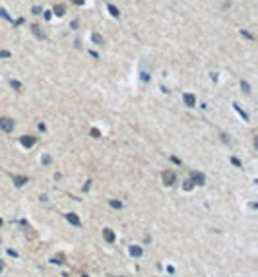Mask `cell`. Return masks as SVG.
<instances>
[{"label": "cell", "instance_id": "cell-1", "mask_svg": "<svg viewBox=\"0 0 258 277\" xmlns=\"http://www.w3.org/2000/svg\"><path fill=\"white\" fill-rule=\"evenodd\" d=\"M0 128H2V132L10 134L14 130V120L12 118H0Z\"/></svg>", "mask_w": 258, "mask_h": 277}, {"label": "cell", "instance_id": "cell-2", "mask_svg": "<svg viewBox=\"0 0 258 277\" xmlns=\"http://www.w3.org/2000/svg\"><path fill=\"white\" fill-rule=\"evenodd\" d=\"M175 180H177V177H175L173 171H165V173H163V184H165V186H173Z\"/></svg>", "mask_w": 258, "mask_h": 277}, {"label": "cell", "instance_id": "cell-3", "mask_svg": "<svg viewBox=\"0 0 258 277\" xmlns=\"http://www.w3.org/2000/svg\"><path fill=\"white\" fill-rule=\"evenodd\" d=\"M190 182H192V184H198V186H204L206 184V178H204V174L202 173H192V178H190Z\"/></svg>", "mask_w": 258, "mask_h": 277}, {"label": "cell", "instance_id": "cell-4", "mask_svg": "<svg viewBox=\"0 0 258 277\" xmlns=\"http://www.w3.org/2000/svg\"><path fill=\"white\" fill-rule=\"evenodd\" d=\"M35 142H37V140H35L33 136H21V138H20V143L24 145V147H33Z\"/></svg>", "mask_w": 258, "mask_h": 277}, {"label": "cell", "instance_id": "cell-5", "mask_svg": "<svg viewBox=\"0 0 258 277\" xmlns=\"http://www.w3.org/2000/svg\"><path fill=\"white\" fill-rule=\"evenodd\" d=\"M182 99H184V105L186 107H196V97L192 95V93H184Z\"/></svg>", "mask_w": 258, "mask_h": 277}, {"label": "cell", "instance_id": "cell-6", "mask_svg": "<svg viewBox=\"0 0 258 277\" xmlns=\"http://www.w3.org/2000/svg\"><path fill=\"white\" fill-rule=\"evenodd\" d=\"M103 237H105L107 242H115V232L111 229H103Z\"/></svg>", "mask_w": 258, "mask_h": 277}, {"label": "cell", "instance_id": "cell-7", "mask_svg": "<svg viewBox=\"0 0 258 277\" xmlns=\"http://www.w3.org/2000/svg\"><path fill=\"white\" fill-rule=\"evenodd\" d=\"M66 219H68V223H72V225H80V217L76 215V213H66Z\"/></svg>", "mask_w": 258, "mask_h": 277}, {"label": "cell", "instance_id": "cell-8", "mask_svg": "<svg viewBox=\"0 0 258 277\" xmlns=\"http://www.w3.org/2000/svg\"><path fill=\"white\" fill-rule=\"evenodd\" d=\"M144 254V250L140 248V246H130V256H134V258H140Z\"/></svg>", "mask_w": 258, "mask_h": 277}, {"label": "cell", "instance_id": "cell-9", "mask_svg": "<svg viewBox=\"0 0 258 277\" xmlns=\"http://www.w3.org/2000/svg\"><path fill=\"white\" fill-rule=\"evenodd\" d=\"M14 184L18 188H21L24 184H27V177H14Z\"/></svg>", "mask_w": 258, "mask_h": 277}, {"label": "cell", "instance_id": "cell-10", "mask_svg": "<svg viewBox=\"0 0 258 277\" xmlns=\"http://www.w3.org/2000/svg\"><path fill=\"white\" fill-rule=\"evenodd\" d=\"M91 39H93V43H97V45H105V39H103L99 33H93V35H91Z\"/></svg>", "mask_w": 258, "mask_h": 277}, {"label": "cell", "instance_id": "cell-11", "mask_svg": "<svg viewBox=\"0 0 258 277\" xmlns=\"http://www.w3.org/2000/svg\"><path fill=\"white\" fill-rule=\"evenodd\" d=\"M64 12H66L64 4H56L55 6V14H56V16H64Z\"/></svg>", "mask_w": 258, "mask_h": 277}, {"label": "cell", "instance_id": "cell-12", "mask_svg": "<svg viewBox=\"0 0 258 277\" xmlns=\"http://www.w3.org/2000/svg\"><path fill=\"white\" fill-rule=\"evenodd\" d=\"M109 12H111V16H113V18H119V16H120L119 8H116V6H113V4H109Z\"/></svg>", "mask_w": 258, "mask_h": 277}, {"label": "cell", "instance_id": "cell-13", "mask_svg": "<svg viewBox=\"0 0 258 277\" xmlns=\"http://www.w3.org/2000/svg\"><path fill=\"white\" fill-rule=\"evenodd\" d=\"M233 107H235V109H237V113H239V114H241V116H243V118H245V120H247V122H248V114H247V113H245V111H243V109H241V107H239V105H237V103H235V105H233Z\"/></svg>", "mask_w": 258, "mask_h": 277}, {"label": "cell", "instance_id": "cell-14", "mask_svg": "<svg viewBox=\"0 0 258 277\" xmlns=\"http://www.w3.org/2000/svg\"><path fill=\"white\" fill-rule=\"evenodd\" d=\"M31 29H33V33L37 35V37H41V39H45V33H43V31H41V29H39V25H33Z\"/></svg>", "mask_w": 258, "mask_h": 277}, {"label": "cell", "instance_id": "cell-15", "mask_svg": "<svg viewBox=\"0 0 258 277\" xmlns=\"http://www.w3.org/2000/svg\"><path fill=\"white\" fill-rule=\"evenodd\" d=\"M109 206H111V207H115V209H120V207H122V202H119V200H111V202H109Z\"/></svg>", "mask_w": 258, "mask_h": 277}, {"label": "cell", "instance_id": "cell-16", "mask_svg": "<svg viewBox=\"0 0 258 277\" xmlns=\"http://www.w3.org/2000/svg\"><path fill=\"white\" fill-rule=\"evenodd\" d=\"M241 89L247 93V95H250V85H248V82H241Z\"/></svg>", "mask_w": 258, "mask_h": 277}, {"label": "cell", "instance_id": "cell-17", "mask_svg": "<svg viewBox=\"0 0 258 277\" xmlns=\"http://www.w3.org/2000/svg\"><path fill=\"white\" fill-rule=\"evenodd\" d=\"M10 85H12L16 91H21V83H20V82H16V79H10Z\"/></svg>", "mask_w": 258, "mask_h": 277}, {"label": "cell", "instance_id": "cell-18", "mask_svg": "<svg viewBox=\"0 0 258 277\" xmlns=\"http://www.w3.org/2000/svg\"><path fill=\"white\" fill-rule=\"evenodd\" d=\"M31 12L35 14V16H41V14H43V10L39 8V6H33V8H31Z\"/></svg>", "mask_w": 258, "mask_h": 277}, {"label": "cell", "instance_id": "cell-19", "mask_svg": "<svg viewBox=\"0 0 258 277\" xmlns=\"http://www.w3.org/2000/svg\"><path fill=\"white\" fill-rule=\"evenodd\" d=\"M10 50H0V58H10Z\"/></svg>", "mask_w": 258, "mask_h": 277}, {"label": "cell", "instance_id": "cell-20", "mask_svg": "<svg viewBox=\"0 0 258 277\" xmlns=\"http://www.w3.org/2000/svg\"><path fill=\"white\" fill-rule=\"evenodd\" d=\"M192 182H190V180H184V190H192Z\"/></svg>", "mask_w": 258, "mask_h": 277}, {"label": "cell", "instance_id": "cell-21", "mask_svg": "<svg viewBox=\"0 0 258 277\" xmlns=\"http://www.w3.org/2000/svg\"><path fill=\"white\" fill-rule=\"evenodd\" d=\"M231 163H233L235 167H243V163L239 161V159H237V157H231Z\"/></svg>", "mask_w": 258, "mask_h": 277}, {"label": "cell", "instance_id": "cell-22", "mask_svg": "<svg viewBox=\"0 0 258 277\" xmlns=\"http://www.w3.org/2000/svg\"><path fill=\"white\" fill-rule=\"evenodd\" d=\"M53 264H64V262H62V256H55V258H53Z\"/></svg>", "mask_w": 258, "mask_h": 277}, {"label": "cell", "instance_id": "cell-23", "mask_svg": "<svg viewBox=\"0 0 258 277\" xmlns=\"http://www.w3.org/2000/svg\"><path fill=\"white\" fill-rule=\"evenodd\" d=\"M91 136H93V138H99V136H101V132H99L97 128H91Z\"/></svg>", "mask_w": 258, "mask_h": 277}, {"label": "cell", "instance_id": "cell-24", "mask_svg": "<svg viewBox=\"0 0 258 277\" xmlns=\"http://www.w3.org/2000/svg\"><path fill=\"white\" fill-rule=\"evenodd\" d=\"M0 16H2L4 19H10V21H12V18H10V16H8V14H6L4 10H0Z\"/></svg>", "mask_w": 258, "mask_h": 277}, {"label": "cell", "instance_id": "cell-25", "mask_svg": "<svg viewBox=\"0 0 258 277\" xmlns=\"http://www.w3.org/2000/svg\"><path fill=\"white\" fill-rule=\"evenodd\" d=\"M241 35H243V37H247V39H254V37H252V35H250L248 31H241Z\"/></svg>", "mask_w": 258, "mask_h": 277}, {"label": "cell", "instance_id": "cell-26", "mask_svg": "<svg viewBox=\"0 0 258 277\" xmlns=\"http://www.w3.org/2000/svg\"><path fill=\"white\" fill-rule=\"evenodd\" d=\"M72 2L76 4V6H84V0H72Z\"/></svg>", "mask_w": 258, "mask_h": 277}, {"label": "cell", "instance_id": "cell-27", "mask_svg": "<svg viewBox=\"0 0 258 277\" xmlns=\"http://www.w3.org/2000/svg\"><path fill=\"white\" fill-rule=\"evenodd\" d=\"M4 271V264H2V260H0V273Z\"/></svg>", "mask_w": 258, "mask_h": 277}, {"label": "cell", "instance_id": "cell-28", "mask_svg": "<svg viewBox=\"0 0 258 277\" xmlns=\"http://www.w3.org/2000/svg\"><path fill=\"white\" fill-rule=\"evenodd\" d=\"M0 227H2V219H0Z\"/></svg>", "mask_w": 258, "mask_h": 277}]
</instances>
